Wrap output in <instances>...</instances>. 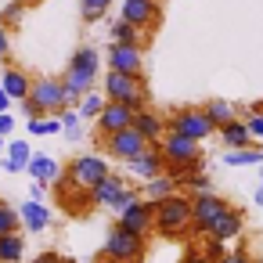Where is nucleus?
<instances>
[{"mask_svg":"<svg viewBox=\"0 0 263 263\" xmlns=\"http://www.w3.org/2000/svg\"><path fill=\"white\" fill-rule=\"evenodd\" d=\"M22 112H26V119L62 116V112H65V87H62V76H40V80H33V90H29V98L22 101Z\"/></svg>","mask_w":263,"mask_h":263,"instance_id":"nucleus-1","label":"nucleus"},{"mask_svg":"<svg viewBox=\"0 0 263 263\" xmlns=\"http://www.w3.org/2000/svg\"><path fill=\"white\" fill-rule=\"evenodd\" d=\"M155 234L170 241L191 234V195H170L155 202Z\"/></svg>","mask_w":263,"mask_h":263,"instance_id":"nucleus-2","label":"nucleus"},{"mask_svg":"<svg viewBox=\"0 0 263 263\" xmlns=\"http://www.w3.org/2000/svg\"><path fill=\"white\" fill-rule=\"evenodd\" d=\"M101 94H105V101H119V105H130L134 112L148 108V94H144V80H141V76L108 72V76L101 80Z\"/></svg>","mask_w":263,"mask_h":263,"instance_id":"nucleus-3","label":"nucleus"},{"mask_svg":"<svg viewBox=\"0 0 263 263\" xmlns=\"http://www.w3.org/2000/svg\"><path fill=\"white\" fill-rule=\"evenodd\" d=\"M144 252H148V238H141V234H134V231H126V227H112L108 231V238H105V256H108V263H141L144 259Z\"/></svg>","mask_w":263,"mask_h":263,"instance_id":"nucleus-4","label":"nucleus"},{"mask_svg":"<svg viewBox=\"0 0 263 263\" xmlns=\"http://www.w3.org/2000/svg\"><path fill=\"white\" fill-rule=\"evenodd\" d=\"M166 130L170 134H180V137H191V141H205V137H213L216 134V126L209 123V116H205V108L198 105H187V108H177L170 119H166Z\"/></svg>","mask_w":263,"mask_h":263,"instance_id":"nucleus-5","label":"nucleus"},{"mask_svg":"<svg viewBox=\"0 0 263 263\" xmlns=\"http://www.w3.org/2000/svg\"><path fill=\"white\" fill-rule=\"evenodd\" d=\"M108 173H112V170H108V162H105L101 155H76V159L65 166V180H69L72 187H80V191H90V187L101 184Z\"/></svg>","mask_w":263,"mask_h":263,"instance_id":"nucleus-6","label":"nucleus"},{"mask_svg":"<svg viewBox=\"0 0 263 263\" xmlns=\"http://www.w3.org/2000/svg\"><path fill=\"white\" fill-rule=\"evenodd\" d=\"M227 209V198L223 195H213V191H202V195H191V231L195 234H209L213 220Z\"/></svg>","mask_w":263,"mask_h":263,"instance_id":"nucleus-7","label":"nucleus"},{"mask_svg":"<svg viewBox=\"0 0 263 263\" xmlns=\"http://www.w3.org/2000/svg\"><path fill=\"white\" fill-rule=\"evenodd\" d=\"M159 152L166 159V166H184V162H198L202 159V144L191 141V137H180V134H170L159 141Z\"/></svg>","mask_w":263,"mask_h":263,"instance_id":"nucleus-8","label":"nucleus"},{"mask_svg":"<svg viewBox=\"0 0 263 263\" xmlns=\"http://www.w3.org/2000/svg\"><path fill=\"white\" fill-rule=\"evenodd\" d=\"M101 144H105V152L112 155V159H123V162H130V159H137L144 148H148V141L134 130V126H126V130H119V134H108V137H101Z\"/></svg>","mask_w":263,"mask_h":263,"instance_id":"nucleus-9","label":"nucleus"},{"mask_svg":"<svg viewBox=\"0 0 263 263\" xmlns=\"http://www.w3.org/2000/svg\"><path fill=\"white\" fill-rule=\"evenodd\" d=\"M119 227H126V231H134V234H141V238H148L152 231H155V202H148V198H137L134 205H126L123 213H119V220H116Z\"/></svg>","mask_w":263,"mask_h":263,"instance_id":"nucleus-10","label":"nucleus"},{"mask_svg":"<svg viewBox=\"0 0 263 263\" xmlns=\"http://www.w3.org/2000/svg\"><path fill=\"white\" fill-rule=\"evenodd\" d=\"M108 72L144 76V54H141V47H130V44H108Z\"/></svg>","mask_w":263,"mask_h":263,"instance_id":"nucleus-11","label":"nucleus"},{"mask_svg":"<svg viewBox=\"0 0 263 263\" xmlns=\"http://www.w3.org/2000/svg\"><path fill=\"white\" fill-rule=\"evenodd\" d=\"M159 0H123V11H119V18L123 22H130V26H137L141 33L144 29H155L159 26Z\"/></svg>","mask_w":263,"mask_h":263,"instance_id":"nucleus-12","label":"nucleus"},{"mask_svg":"<svg viewBox=\"0 0 263 263\" xmlns=\"http://www.w3.org/2000/svg\"><path fill=\"white\" fill-rule=\"evenodd\" d=\"M134 108L130 105H119V101H108L105 108H101V116L94 119L98 123V134L101 137H108V134H119V130H126V126H134Z\"/></svg>","mask_w":263,"mask_h":263,"instance_id":"nucleus-13","label":"nucleus"},{"mask_svg":"<svg viewBox=\"0 0 263 263\" xmlns=\"http://www.w3.org/2000/svg\"><path fill=\"white\" fill-rule=\"evenodd\" d=\"M130 173H134V177H141L144 184H148V180H155V177H162V173H166V159H162L159 144H148L137 159H130Z\"/></svg>","mask_w":263,"mask_h":263,"instance_id":"nucleus-14","label":"nucleus"},{"mask_svg":"<svg viewBox=\"0 0 263 263\" xmlns=\"http://www.w3.org/2000/svg\"><path fill=\"white\" fill-rule=\"evenodd\" d=\"M241 231H245V213H241V209H234V205H227V209L213 220V227H209V234H205V238L234 241V238H241Z\"/></svg>","mask_w":263,"mask_h":263,"instance_id":"nucleus-15","label":"nucleus"},{"mask_svg":"<svg viewBox=\"0 0 263 263\" xmlns=\"http://www.w3.org/2000/svg\"><path fill=\"white\" fill-rule=\"evenodd\" d=\"M0 87L8 90V98H11V101H26V98H29V90H33V76H29L26 69L8 65L4 72H0Z\"/></svg>","mask_w":263,"mask_h":263,"instance_id":"nucleus-16","label":"nucleus"},{"mask_svg":"<svg viewBox=\"0 0 263 263\" xmlns=\"http://www.w3.org/2000/svg\"><path fill=\"white\" fill-rule=\"evenodd\" d=\"M134 130H137L148 144H159V141L166 137V119H162L159 112H152V108H141V112L134 116Z\"/></svg>","mask_w":263,"mask_h":263,"instance_id":"nucleus-17","label":"nucleus"},{"mask_svg":"<svg viewBox=\"0 0 263 263\" xmlns=\"http://www.w3.org/2000/svg\"><path fill=\"white\" fill-rule=\"evenodd\" d=\"M26 173H29L33 180H40V184H47V187H51V184H58V180H62V173H65V170H62L51 155L33 152V159H29V170H26Z\"/></svg>","mask_w":263,"mask_h":263,"instance_id":"nucleus-18","label":"nucleus"},{"mask_svg":"<svg viewBox=\"0 0 263 263\" xmlns=\"http://www.w3.org/2000/svg\"><path fill=\"white\" fill-rule=\"evenodd\" d=\"M123 187H126V180H123L119 173H108L101 184H94V187H90V202H94L98 209H112V202L123 195Z\"/></svg>","mask_w":263,"mask_h":263,"instance_id":"nucleus-19","label":"nucleus"},{"mask_svg":"<svg viewBox=\"0 0 263 263\" xmlns=\"http://www.w3.org/2000/svg\"><path fill=\"white\" fill-rule=\"evenodd\" d=\"M29 159H33V148H29L26 137L8 141V152H4V170L8 173H26L29 170Z\"/></svg>","mask_w":263,"mask_h":263,"instance_id":"nucleus-20","label":"nucleus"},{"mask_svg":"<svg viewBox=\"0 0 263 263\" xmlns=\"http://www.w3.org/2000/svg\"><path fill=\"white\" fill-rule=\"evenodd\" d=\"M18 216H22V227H26L29 234H40V231H47V223H51V209H47L44 202H22Z\"/></svg>","mask_w":263,"mask_h":263,"instance_id":"nucleus-21","label":"nucleus"},{"mask_svg":"<svg viewBox=\"0 0 263 263\" xmlns=\"http://www.w3.org/2000/svg\"><path fill=\"white\" fill-rule=\"evenodd\" d=\"M216 134H220V141L227 144V152H234V148H252V134H249L245 119H234V123L220 126Z\"/></svg>","mask_w":263,"mask_h":263,"instance_id":"nucleus-22","label":"nucleus"},{"mask_svg":"<svg viewBox=\"0 0 263 263\" xmlns=\"http://www.w3.org/2000/svg\"><path fill=\"white\" fill-rule=\"evenodd\" d=\"M69 69H76V72H87V76H98L101 72V54L94 51V47H76L72 51V58H69Z\"/></svg>","mask_w":263,"mask_h":263,"instance_id":"nucleus-23","label":"nucleus"},{"mask_svg":"<svg viewBox=\"0 0 263 263\" xmlns=\"http://www.w3.org/2000/svg\"><path fill=\"white\" fill-rule=\"evenodd\" d=\"M205 108V116H209V123L220 130V126H227V123H234L238 119V108L231 105V101H223V98H213V101H205L202 105Z\"/></svg>","mask_w":263,"mask_h":263,"instance_id":"nucleus-24","label":"nucleus"},{"mask_svg":"<svg viewBox=\"0 0 263 263\" xmlns=\"http://www.w3.org/2000/svg\"><path fill=\"white\" fill-rule=\"evenodd\" d=\"M141 195H144L148 202H162V198H170V195H177V180H173L170 173H162V177H155V180H148Z\"/></svg>","mask_w":263,"mask_h":263,"instance_id":"nucleus-25","label":"nucleus"},{"mask_svg":"<svg viewBox=\"0 0 263 263\" xmlns=\"http://www.w3.org/2000/svg\"><path fill=\"white\" fill-rule=\"evenodd\" d=\"M22 252H26V238H22V231L0 238V263H22Z\"/></svg>","mask_w":263,"mask_h":263,"instance_id":"nucleus-26","label":"nucleus"},{"mask_svg":"<svg viewBox=\"0 0 263 263\" xmlns=\"http://www.w3.org/2000/svg\"><path fill=\"white\" fill-rule=\"evenodd\" d=\"M263 162V148L252 144V148H234L223 155V166H259Z\"/></svg>","mask_w":263,"mask_h":263,"instance_id":"nucleus-27","label":"nucleus"},{"mask_svg":"<svg viewBox=\"0 0 263 263\" xmlns=\"http://www.w3.org/2000/svg\"><path fill=\"white\" fill-rule=\"evenodd\" d=\"M108 40H112V44H130V47H141V29L119 18V22H112V29H108Z\"/></svg>","mask_w":263,"mask_h":263,"instance_id":"nucleus-28","label":"nucleus"},{"mask_svg":"<svg viewBox=\"0 0 263 263\" xmlns=\"http://www.w3.org/2000/svg\"><path fill=\"white\" fill-rule=\"evenodd\" d=\"M26 11H29V0H11V4L0 11V26H4L8 33H11V29H18V26H22V18H26Z\"/></svg>","mask_w":263,"mask_h":263,"instance_id":"nucleus-29","label":"nucleus"},{"mask_svg":"<svg viewBox=\"0 0 263 263\" xmlns=\"http://www.w3.org/2000/svg\"><path fill=\"white\" fill-rule=\"evenodd\" d=\"M108 8H112V0H80V15H83L87 26L101 22V18L108 15Z\"/></svg>","mask_w":263,"mask_h":263,"instance_id":"nucleus-30","label":"nucleus"},{"mask_svg":"<svg viewBox=\"0 0 263 263\" xmlns=\"http://www.w3.org/2000/svg\"><path fill=\"white\" fill-rule=\"evenodd\" d=\"M18 227H22L18 209H15L11 202H4V198H0V238H4V234H15Z\"/></svg>","mask_w":263,"mask_h":263,"instance_id":"nucleus-31","label":"nucleus"},{"mask_svg":"<svg viewBox=\"0 0 263 263\" xmlns=\"http://www.w3.org/2000/svg\"><path fill=\"white\" fill-rule=\"evenodd\" d=\"M105 105H108V101H105V94H98V90H90V94H87V98L80 101V108H76V112H80L83 119H98Z\"/></svg>","mask_w":263,"mask_h":263,"instance_id":"nucleus-32","label":"nucleus"},{"mask_svg":"<svg viewBox=\"0 0 263 263\" xmlns=\"http://www.w3.org/2000/svg\"><path fill=\"white\" fill-rule=\"evenodd\" d=\"M62 134H65L69 141H76V137L83 134V116H80L76 108H65V112H62Z\"/></svg>","mask_w":263,"mask_h":263,"instance_id":"nucleus-33","label":"nucleus"},{"mask_svg":"<svg viewBox=\"0 0 263 263\" xmlns=\"http://www.w3.org/2000/svg\"><path fill=\"white\" fill-rule=\"evenodd\" d=\"M227 252H231V249H227V241H220V238H205V241H202V256H205L209 263H220Z\"/></svg>","mask_w":263,"mask_h":263,"instance_id":"nucleus-34","label":"nucleus"},{"mask_svg":"<svg viewBox=\"0 0 263 263\" xmlns=\"http://www.w3.org/2000/svg\"><path fill=\"white\" fill-rule=\"evenodd\" d=\"M245 116V126L252 134V141H263V112H252V108H238Z\"/></svg>","mask_w":263,"mask_h":263,"instance_id":"nucleus-35","label":"nucleus"},{"mask_svg":"<svg viewBox=\"0 0 263 263\" xmlns=\"http://www.w3.org/2000/svg\"><path fill=\"white\" fill-rule=\"evenodd\" d=\"M220 263H252V252H249V245L238 238V245H234V249H231V252H227Z\"/></svg>","mask_w":263,"mask_h":263,"instance_id":"nucleus-36","label":"nucleus"},{"mask_svg":"<svg viewBox=\"0 0 263 263\" xmlns=\"http://www.w3.org/2000/svg\"><path fill=\"white\" fill-rule=\"evenodd\" d=\"M180 187H187L191 195H202V191H213V184H209V177L205 173H195V177H187Z\"/></svg>","mask_w":263,"mask_h":263,"instance_id":"nucleus-37","label":"nucleus"},{"mask_svg":"<svg viewBox=\"0 0 263 263\" xmlns=\"http://www.w3.org/2000/svg\"><path fill=\"white\" fill-rule=\"evenodd\" d=\"M137 198H141V191H134V187H130V184H126V187H123V195H119V198H116V202H112V213H116V216H119V213H123V209H126V205H134V202H137Z\"/></svg>","mask_w":263,"mask_h":263,"instance_id":"nucleus-38","label":"nucleus"},{"mask_svg":"<svg viewBox=\"0 0 263 263\" xmlns=\"http://www.w3.org/2000/svg\"><path fill=\"white\" fill-rule=\"evenodd\" d=\"M0 62H8L11 65V33L0 26Z\"/></svg>","mask_w":263,"mask_h":263,"instance_id":"nucleus-39","label":"nucleus"},{"mask_svg":"<svg viewBox=\"0 0 263 263\" xmlns=\"http://www.w3.org/2000/svg\"><path fill=\"white\" fill-rule=\"evenodd\" d=\"M11 134H15V116L0 112V137H11Z\"/></svg>","mask_w":263,"mask_h":263,"instance_id":"nucleus-40","label":"nucleus"},{"mask_svg":"<svg viewBox=\"0 0 263 263\" xmlns=\"http://www.w3.org/2000/svg\"><path fill=\"white\" fill-rule=\"evenodd\" d=\"M29 263H69V259H65V256H58L54 249H47V252H40V256H33Z\"/></svg>","mask_w":263,"mask_h":263,"instance_id":"nucleus-41","label":"nucleus"},{"mask_svg":"<svg viewBox=\"0 0 263 263\" xmlns=\"http://www.w3.org/2000/svg\"><path fill=\"white\" fill-rule=\"evenodd\" d=\"M44 195H47V184L33 180V187H29V202H44Z\"/></svg>","mask_w":263,"mask_h":263,"instance_id":"nucleus-42","label":"nucleus"},{"mask_svg":"<svg viewBox=\"0 0 263 263\" xmlns=\"http://www.w3.org/2000/svg\"><path fill=\"white\" fill-rule=\"evenodd\" d=\"M180 263H209V259L202 256V249H191V252H187V256H184Z\"/></svg>","mask_w":263,"mask_h":263,"instance_id":"nucleus-43","label":"nucleus"},{"mask_svg":"<svg viewBox=\"0 0 263 263\" xmlns=\"http://www.w3.org/2000/svg\"><path fill=\"white\" fill-rule=\"evenodd\" d=\"M0 112H11V98H8L4 87H0Z\"/></svg>","mask_w":263,"mask_h":263,"instance_id":"nucleus-44","label":"nucleus"},{"mask_svg":"<svg viewBox=\"0 0 263 263\" xmlns=\"http://www.w3.org/2000/svg\"><path fill=\"white\" fill-rule=\"evenodd\" d=\"M256 205L263 209V184H259V191H256Z\"/></svg>","mask_w":263,"mask_h":263,"instance_id":"nucleus-45","label":"nucleus"},{"mask_svg":"<svg viewBox=\"0 0 263 263\" xmlns=\"http://www.w3.org/2000/svg\"><path fill=\"white\" fill-rule=\"evenodd\" d=\"M249 108H252V112H263V101H256V105H249Z\"/></svg>","mask_w":263,"mask_h":263,"instance_id":"nucleus-46","label":"nucleus"},{"mask_svg":"<svg viewBox=\"0 0 263 263\" xmlns=\"http://www.w3.org/2000/svg\"><path fill=\"white\" fill-rule=\"evenodd\" d=\"M0 152H8V144H4V137H0Z\"/></svg>","mask_w":263,"mask_h":263,"instance_id":"nucleus-47","label":"nucleus"},{"mask_svg":"<svg viewBox=\"0 0 263 263\" xmlns=\"http://www.w3.org/2000/svg\"><path fill=\"white\" fill-rule=\"evenodd\" d=\"M252 263H263V256H252Z\"/></svg>","mask_w":263,"mask_h":263,"instance_id":"nucleus-48","label":"nucleus"},{"mask_svg":"<svg viewBox=\"0 0 263 263\" xmlns=\"http://www.w3.org/2000/svg\"><path fill=\"white\" fill-rule=\"evenodd\" d=\"M259 184H263V166H259Z\"/></svg>","mask_w":263,"mask_h":263,"instance_id":"nucleus-49","label":"nucleus"},{"mask_svg":"<svg viewBox=\"0 0 263 263\" xmlns=\"http://www.w3.org/2000/svg\"><path fill=\"white\" fill-rule=\"evenodd\" d=\"M29 4H36V0H29Z\"/></svg>","mask_w":263,"mask_h":263,"instance_id":"nucleus-50","label":"nucleus"}]
</instances>
